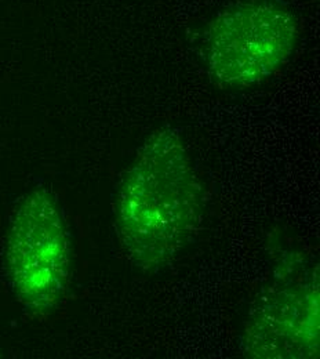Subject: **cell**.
I'll use <instances>...</instances> for the list:
<instances>
[{
    "label": "cell",
    "mask_w": 320,
    "mask_h": 359,
    "mask_svg": "<svg viewBox=\"0 0 320 359\" xmlns=\"http://www.w3.org/2000/svg\"><path fill=\"white\" fill-rule=\"evenodd\" d=\"M243 346L251 358L307 359L319 354L318 275L283 282L263 297L247 322Z\"/></svg>",
    "instance_id": "cell-4"
},
{
    "label": "cell",
    "mask_w": 320,
    "mask_h": 359,
    "mask_svg": "<svg viewBox=\"0 0 320 359\" xmlns=\"http://www.w3.org/2000/svg\"><path fill=\"white\" fill-rule=\"evenodd\" d=\"M204 191L181 135L158 129L126 170L115 216L120 245L142 271L174 262L202 224Z\"/></svg>",
    "instance_id": "cell-1"
},
{
    "label": "cell",
    "mask_w": 320,
    "mask_h": 359,
    "mask_svg": "<svg viewBox=\"0 0 320 359\" xmlns=\"http://www.w3.org/2000/svg\"><path fill=\"white\" fill-rule=\"evenodd\" d=\"M298 38V18L287 3H236L221 11L209 27V72L224 88L244 89L258 85L290 61Z\"/></svg>",
    "instance_id": "cell-2"
},
{
    "label": "cell",
    "mask_w": 320,
    "mask_h": 359,
    "mask_svg": "<svg viewBox=\"0 0 320 359\" xmlns=\"http://www.w3.org/2000/svg\"><path fill=\"white\" fill-rule=\"evenodd\" d=\"M10 259L21 299L39 311L53 307L67 280L68 241L62 219L45 192L29 195L21 206Z\"/></svg>",
    "instance_id": "cell-3"
}]
</instances>
